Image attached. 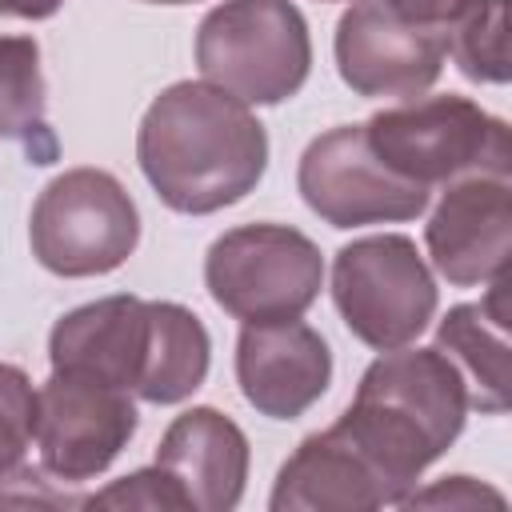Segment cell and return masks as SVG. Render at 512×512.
<instances>
[{"label":"cell","mask_w":512,"mask_h":512,"mask_svg":"<svg viewBox=\"0 0 512 512\" xmlns=\"http://www.w3.org/2000/svg\"><path fill=\"white\" fill-rule=\"evenodd\" d=\"M408 508H476V504H504V492L492 484H480L472 476H444L428 488H412L404 496Z\"/></svg>","instance_id":"23"},{"label":"cell","mask_w":512,"mask_h":512,"mask_svg":"<svg viewBox=\"0 0 512 512\" xmlns=\"http://www.w3.org/2000/svg\"><path fill=\"white\" fill-rule=\"evenodd\" d=\"M196 68L244 104H284L312 72L308 20L292 0H224L196 28Z\"/></svg>","instance_id":"4"},{"label":"cell","mask_w":512,"mask_h":512,"mask_svg":"<svg viewBox=\"0 0 512 512\" xmlns=\"http://www.w3.org/2000/svg\"><path fill=\"white\" fill-rule=\"evenodd\" d=\"M148 352V300L104 296L64 312L48 332L52 372L88 376L124 392H136Z\"/></svg>","instance_id":"13"},{"label":"cell","mask_w":512,"mask_h":512,"mask_svg":"<svg viewBox=\"0 0 512 512\" xmlns=\"http://www.w3.org/2000/svg\"><path fill=\"white\" fill-rule=\"evenodd\" d=\"M364 136L384 168L428 192L472 172L508 176L512 168L508 124L456 92L408 96L392 108H380L364 124Z\"/></svg>","instance_id":"3"},{"label":"cell","mask_w":512,"mask_h":512,"mask_svg":"<svg viewBox=\"0 0 512 512\" xmlns=\"http://www.w3.org/2000/svg\"><path fill=\"white\" fill-rule=\"evenodd\" d=\"M0 508H84L80 492H64V480H56L44 464L40 468H8L0 472Z\"/></svg>","instance_id":"22"},{"label":"cell","mask_w":512,"mask_h":512,"mask_svg":"<svg viewBox=\"0 0 512 512\" xmlns=\"http://www.w3.org/2000/svg\"><path fill=\"white\" fill-rule=\"evenodd\" d=\"M136 160L172 212L212 216L264 180L268 132L224 88L176 80L148 104L136 128Z\"/></svg>","instance_id":"1"},{"label":"cell","mask_w":512,"mask_h":512,"mask_svg":"<svg viewBox=\"0 0 512 512\" xmlns=\"http://www.w3.org/2000/svg\"><path fill=\"white\" fill-rule=\"evenodd\" d=\"M384 504L396 496L336 424L296 444L268 496L272 512H372Z\"/></svg>","instance_id":"15"},{"label":"cell","mask_w":512,"mask_h":512,"mask_svg":"<svg viewBox=\"0 0 512 512\" xmlns=\"http://www.w3.org/2000/svg\"><path fill=\"white\" fill-rule=\"evenodd\" d=\"M332 300L344 328L360 344L392 352L412 344L432 324L440 288L408 236L380 232L360 236L336 252Z\"/></svg>","instance_id":"7"},{"label":"cell","mask_w":512,"mask_h":512,"mask_svg":"<svg viewBox=\"0 0 512 512\" xmlns=\"http://www.w3.org/2000/svg\"><path fill=\"white\" fill-rule=\"evenodd\" d=\"M0 140L20 144L28 164L40 168L60 156V140L48 124L40 44L32 36H0Z\"/></svg>","instance_id":"18"},{"label":"cell","mask_w":512,"mask_h":512,"mask_svg":"<svg viewBox=\"0 0 512 512\" xmlns=\"http://www.w3.org/2000/svg\"><path fill=\"white\" fill-rule=\"evenodd\" d=\"M296 188L328 228L404 224L416 220L432 196L380 164V156L368 148L364 124L320 132L296 164Z\"/></svg>","instance_id":"8"},{"label":"cell","mask_w":512,"mask_h":512,"mask_svg":"<svg viewBox=\"0 0 512 512\" xmlns=\"http://www.w3.org/2000/svg\"><path fill=\"white\" fill-rule=\"evenodd\" d=\"M468 388L452 360L432 348H392L376 356L352 404L340 412L336 428L364 452L380 472L396 504L416 488L428 464H436L464 432Z\"/></svg>","instance_id":"2"},{"label":"cell","mask_w":512,"mask_h":512,"mask_svg":"<svg viewBox=\"0 0 512 512\" xmlns=\"http://www.w3.org/2000/svg\"><path fill=\"white\" fill-rule=\"evenodd\" d=\"M64 8V0H0V16L16 20H48Z\"/></svg>","instance_id":"24"},{"label":"cell","mask_w":512,"mask_h":512,"mask_svg":"<svg viewBox=\"0 0 512 512\" xmlns=\"http://www.w3.org/2000/svg\"><path fill=\"white\" fill-rule=\"evenodd\" d=\"M212 364V340L204 320L176 300H148V352L132 396L148 404H180L204 380Z\"/></svg>","instance_id":"17"},{"label":"cell","mask_w":512,"mask_h":512,"mask_svg":"<svg viewBox=\"0 0 512 512\" xmlns=\"http://www.w3.org/2000/svg\"><path fill=\"white\" fill-rule=\"evenodd\" d=\"M424 248L432 268L456 288L500 280L512 256V180L472 172L444 184L424 224Z\"/></svg>","instance_id":"11"},{"label":"cell","mask_w":512,"mask_h":512,"mask_svg":"<svg viewBox=\"0 0 512 512\" xmlns=\"http://www.w3.org/2000/svg\"><path fill=\"white\" fill-rule=\"evenodd\" d=\"M436 348L452 360L468 388V408L484 416L508 412V312L504 276L476 304H456L436 324Z\"/></svg>","instance_id":"16"},{"label":"cell","mask_w":512,"mask_h":512,"mask_svg":"<svg viewBox=\"0 0 512 512\" xmlns=\"http://www.w3.org/2000/svg\"><path fill=\"white\" fill-rule=\"evenodd\" d=\"M444 44L472 84H508L504 0H456L444 20Z\"/></svg>","instance_id":"19"},{"label":"cell","mask_w":512,"mask_h":512,"mask_svg":"<svg viewBox=\"0 0 512 512\" xmlns=\"http://www.w3.org/2000/svg\"><path fill=\"white\" fill-rule=\"evenodd\" d=\"M236 384L260 416L296 420L328 392L332 348L300 316L244 324L236 340Z\"/></svg>","instance_id":"12"},{"label":"cell","mask_w":512,"mask_h":512,"mask_svg":"<svg viewBox=\"0 0 512 512\" xmlns=\"http://www.w3.org/2000/svg\"><path fill=\"white\" fill-rule=\"evenodd\" d=\"M28 244L56 276H108L136 252L140 212L112 172L68 168L36 196Z\"/></svg>","instance_id":"6"},{"label":"cell","mask_w":512,"mask_h":512,"mask_svg":"<svg viewBox=\"0 0 512 512\" xmlns=\"http://www.w3.org/2000/svg\"><path fill=\"white\" fill-rule=\"evenodd\" d=\"M208 296L240 324L304 316L324 288L320 248L288 224H240L204 256Z\"/></svg>","instance_id":"5"},{"label":"cell","mask_w":512,"mask_h":512,"mask_svg":"<svg viewBox=\"0 0 512 512\" xmlns=\"http://www.w3.org/2000/svg\"><path fill=\"white\" fill-rule=\"evenodd\" d=\"M40 392L32 388L28 372L0 360V472L24 464V452L36 440Z\"/></svg>","instance_id":"20"},{"label":"cell","mask_w":512,"mask_h":512,"mask_svg":"<svg viewBox=\"0 0 512 512\" xmlns=\"http://www.w3.org/2000/svg\"><path fill=\"white\" fill-rule=\"evenodd\" d=\"M136 424L140 416L132 392L88 376L52 372L40 388V416H36L40 464L64 484L96 480L128 448Z\"/></svg>","instance_id":"10"},{"label":"cell","mask_w":512,"mask_h":512,"mask_svg":"<svg viewBox=\"0 0 512 512\" xmlns=\"http://www.w3.org/2000/svg\"><path fill=\"white\" fill-rule=\"evenodd\" d=\"M156 468L172 476L188 512H232L248 484V436L216 408H188L160 436Z\"/></svg>","instance_id":"14"},{"label":"cell","mask_w":512,"mask_h":512,"mask_svg":"<svg viewBox=\"0 0 512 512\" xmlns=\"http://www.w3.org/2000/svg\"><path fill=\"white\" fill-rule=\"evenodd\" d=\"M84 508H164V512H188L180 488L172 484V476L164 468H136L120 480H112L108 488L84 496Z\"/></svg>","instance_id":"21"},{"label":"cell","mask_w":512,"mask_h":512,"mask_svg":"<svg viewBox=\"0 0 512 512\" xmlns=\"http://www.w3.org/2000/svg\"><path fill=\"white\" fill-rule=\"evenodd\" d=\"M144 4H196V0H144Z\"/></svg>","instance_id":"25"},{"label":"cell","mask_w":512,"mask_h":512,"mask_svg":"<svg viewBox=\"0 0 512 512\" xmlns=\"http://www.w3.org/2000/svg\"><path fill=\"white\" fill-rule=\"evenodd\" d=\"M336 72L368 100L424 96L448 60L444 28L408 16L392 0H356L336 24Z\"/></svg>","instance_id":"9"}]
</instances>
